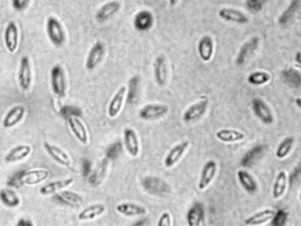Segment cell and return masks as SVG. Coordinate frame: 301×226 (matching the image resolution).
Here are the masks:
<instances>
[{
	"label": "cell",
	"instance_id": "obj_15",
	"mask_svg": "<svg viewBox=\"0 0 301 226\" xmlns=\"http://www.w3.org/2000/svg\"><path fill=\"white\" fill-rule=\"evenodd\" d=\"M67 120L69 127L76 139L81 143L87 144L88 141V132L82 121L77 117H69Z\"/></svg>",
	"mask_w": 301,
	"mask_h": 226
},
{
	"label": "cell",
	"instance_id": "obj_48",
	"mask_svg": "<svg viewBox=\"0 0 301 226\" xmlns=\"http://www.w3.org/2000/svg\"><path fill=\"white\" fill-rule=\"evenodd\" d=\"M16 226H34V224L30 220L21 219L18 221Z\"/></svg>",
	"mask_w": 301,
	"mask_h": 226
},
{
	"label": "cell",
	"instance_id": "obj_1",
	"mask_svg": "<svg viewBox=\"0 0 301 226\" xmlns=\"http://www.w3.org/2000/svg\"><path fill=\"white\" fill-rule=\"evenodd\" d=\"M51 84L53 93L57 97H63L66 91V82L63 68L57 65L51 71Z\"/></svg>",
	"mask_w": 301,
	"mask_h": 226
},
{
	"label": "cell",
	"instance_id": "obj_23",
	"mask_svg": "<svg viewBox=\"0 0 301 226\" xmlns=\"http://www.w3.org/2000/svg\"><path fill=\"white\" fill-rule=\"evenodd\" d=\"M276 215V212L273 209H266L250 216L244 221L245 224L248 226H258L271 220Z\"/></svg>",
	"mask_w": 301,
	"mask_h": 226
},
{
	"label": "cell",
	"instance_id": "obj_6",
	"mask_svg": "<svg viewBox=\"0 0 301 226\" xmlns=\"http://www.w3.org/2000/svg\"><path fill=\"white\" fill-rule=\"evenodd\" d=\"M167 106L157 103L149 104L142 107L139 116L144 120H153L163 117L168 112Z\"/></svg>",
	"mask_w": 301,
	"mask_h": 226
},
{
	"label": "cell",
	"instance_id": "obj_26",
	"mask_svg": "<svg viewBox=\"0 0 301 226\" xmlns=\"http://www.w3.org/2000/svg\"><path fill=\"white\" fill-rule=\"evenodd\" d=\"M204 216L203 206L196 203L188 210L187 214L188 226H202Z\"/></svg>",
	"mask_w": 301,
	"mask_h": 226
},
{
	"label": "cell",
	"instance_id": "obj_21",
	"mask_svg": "<svg viewBox=\"0 0 301 226\" xmlns=\"http://www.w3.org/2000/svg\"><path fill=\"white\" fill-rule=\"evenodd\" d=\"M5 41L8 51L13 53L17 48L18 32L16 24L13 21L8 24L5 30Z\"/></svg>",
	"mask_w": 301,
	"mask_h": 226
},
{
	"label": "cell",
	"instance_id": "obj_38",
	"mask_svg": "<svg viewBox=\"0 0 301 226\" xmlns=\"http://www.w3.org/2000/svg\"><path fill=\"white\" fill-rule=\"evenodd\" d=\"M164 184H165L164 182L160 179L153 177L146 178L143 181L145 189L154 194L159 193V191L162 190V186H163Z\"/></svg>",
	"mask_w": 301,
	"mask_h": 226
},
{
	"label": "cell",
	"instance_id": "obj_36",
	"mask_svg": "<svg viewBox=\"0 0 301 226\" xmlns=\"http://www.w3.org/2000/svg\"><path fill=\"white\" fill-rule=\"evenodd\" d=\"M294 139L291 137H287L281 141L276 151V156L278 158L283 159L289 154L292 150Z\"/></svg>",
	"mask_w": 301,
	"mask_h": 226
},
{
	"label": "cell",
	"instance_id": "obj_50",
	"mask_svg": "<svg viewBox=\"0 0 301 226\" xmlns=\"http://www.w3.org/2000/svg\"><path fill=\"white\" fill-rule=\"evenodd\" d=\"M300 52H298V53L296 54V61H297V62L298 63H300Z\"/></svg>",
	"mask_w": 301,
	"mask_h": 226
},
{
	"label": "cell",
	"instance_id": "obj_37",
	"mask_svg": "<svg viewBox=\"0 0 301 226\" xmlns=\"http://www.w3.org/2000/svg\"><path fill=\"white\" fill-rule=\"evenodd\" d=\"M299 1H292L290 5L287 7L283 13L281 14L279 18V23L281 25L286 24L291 19L294 17L297 10H298L299 7Z\"/></svg>",
	"mask_w": 301,
	"mask_h": 226
},
{
	"label": "cell",
	"instance_id": "obj_18",
	"mask_svg": "<svg viewBox=\"0 0 301 226\" xmlns=\"http://www.w3.org/2000/svg\"><path fill=\"white\" fill-rule=\"evenodd\" d=\"M74 182V179L68 178L50 182L41 187L40 193L43 196H49V195L56 194L61 190L71 186Z\"/></svg>",
	"mask_w": 301,
	"mask_h": 226
},
{
	"label": "cell",
	"instance_id": "obj_28",
	"mask_svg": "<svg viewBox=\"0 0 301 226\" xmlns=\"http://www.w3.org/2000/svg\"><path fill=\"white\" fill-rule=\"evenodd\" d=\"M0 201L7 208H15L20 205V197L12 189L5 188L0 190Z\"/></svg>",
	"mask_w": 301,
	"mask_h": 226
},
{
	"label": "cell",
	"instance_id": "obj_31",
	"mask_svg": "<svg viewBox=\"0 0 301 226\" xmlns=\"http://www.w3.org/2000/svg\"><path fill=\"white\" fill-rule=\"evenodd\" d=\"M218 140L224 143L238 142L244 139V134L238 130L222 129L216 133Z\"/></svg>",
	"mask_w": 301,
	"mask_h": 226
},
{
	"label": "cell",
	"instance_id": "obj_35",
	"mask_svg": "<svg viewBox=\"0 0 301 226\" xmlns=\"http://www.w3.org/2000/svg\"><path fill=\"white\" fill-rule=\"evenodd\" d=\"M140 87V78L138 76H134L129 82V90L127 93V102L129 104H134L137 99Z\"/></svg>",
	"mask_w": 301,
	"mask_h": 226
},
{
	"label": "cell",
	"instance_id": "obj_13",
	"mask_svg": "<svg viewBox=\"0 0 301 226\" xmlns=\"http://www.w3.org/2000/svg\"><path fill=\"white\" fill-rule=\"evenodd\" d=\"M18 82L23 91L29 89L31 82H32V71H31L29 59L27 56H23L21 60L18 72Z\"/></svg>",
	"mask_w": 301,
	"mask_h": 226
},
{
	"label": "cell",
	"instance_id": "obj_16",
	"mask_svg": "<svg viewBox=\"0 0 301 226\" xmlns=\"http://www.w3.org/2000/svg\"><path fill=\"white\" fill-rule=\"evenodd\" d=\"M126 91V87H121L111 99L108 107V115L110 118L116 117L121 112Z\"/></svg>",
	"mask_w": 301,
	"mask_h": 226
},
{
	"label": "cell",
	"instance_id": "obj_33",
	"mask_svg": "<svg viewBox=\"0 0 301 226\" xmlns=\"http://www.w3.org/2000/svg\"><path fill=\"white\" fill-rule=\"evenodd\" d=\"M287 187V176L285 172L281 171L278 174L274 183L272 194L275 199H279L283 196Z\"/></svg>",
	"mask_w": 301,
	"mask_h": 226
},
{
	"label": "cell",
	"instance_id": "obj_3",
	"mask_svg": "<svg viewBox=\"0 0 301 226\" xmlns=\"http://www.w3.org/2000/svg\"><path fill=\"white\" fill-rule=\"evenodd\" d=\"M50 175L47 169H34L21 171L20 181L22 185L34 186L46 181Z\"/></svg>",
	"mask_w": 301,
	"mask_h": 226
},
{
	"label": "cell",
	"instance_id": "obj_14",
	"mask_svg": "<svg viewBox=\"0 0 301 226\" xmlns=\"http://www.w3.org/2000/svg\"><path fill=\"white\" fill-rule=\"evenodd\" d=\"M55 200L61 204L76 208L83 204L82 196L73 191L64 190L60 191L55 194L53 197Z\"/></svg>",
	"mask_w": 301,
	"mask_h": 226
},
{
	"label": "cell",
	"instance_id": "obj_27",
	"mask_svg": "<svg viewBox=\"0 0 301 226\" xmlns=\"http://www.w3.org/2000/svg\"><path fill=\"white\" fill-rule=\"evenodd\" d=\"M198 49L200 58L205 62L209 61L214 52V43L209 36H204L199 41Z\"/></svg>",
	"mask_w": 301,
	"mask_h": 226
},
{
	"label": "cell",
	"instance_id": "obj_40",
	"mask_svg": "<svg viewBox=\"0 0 301 226\" xmlns=\"http://www.w3.org/2000/svg\"><path fill=\"white\" fill-rule=\"evenodd\" d=\"M121 148L122 145L120 143L118 142L111 145L107 150V156L110 159H116L121 151Z\"/></svg>",
	"mask_w": 301,
	"mask_h": 226
},
{
	"label": "cell",
	"instance_id": "obj_32",
	"mask_svg": "<svg viewBox=\"0 0 301 226\" xmlns=\"http://www.w3.org/2000/svg\"><path fill=\"white\" fill-rule=\"evenodd\" d=\"M237 176L239 182L247 192L249 193L256 192L258 189V185L256 180L252 174L248 171L241 170L238 171Z\"/></svg>",
	"mask_w": 301,
	"mask_h": 226
},
{
	"label": "cell",
	"instance_id": "obj_46",
	"mask_svg": "<svg viewBox=\"0 0 301 226\" xmlns=\"http://www.w3.org/2000/svg\"><path fill=\"white\" fill-rule=\"evenodd\" d=\"M83 174L85 177L89 175L91 170V163L89 160L84 159L82 161Z\"/></svg>",
	"mask_w": 301,
	"mask_h": 226
},
{
	"label": "cell",
	"instance_id": "obj_49",
	"mask_svg": "<svg viewBox=\"0 0 301 226\" xmlns=\"http://www.w3.org/2000/svg\"><path fill=\"white\" fill-rule=\"evenodd\" d=\"M146 220L145 219L137 221L133 226H144L146 223Z\"/></svg>",
	"mask_w": 301,
	"mask_h": 226
},
{
	"label": "cell",
	"instance_id": "obj_7",
	"mask_svg": "<svg viewBox=\"0 0 301 226\" xmlns=\"http://www.w3.org/2000/svg\"><path fill=\"white\" fill-rule=\"evenodd\" d=\"M217 172V164L214 160H210L204 164L200 173L198 189L200 190L206 189L213 181Z\"/></svg>",
	"mask_w": 301,
	"mask_h": 226
},
{
	"label": "cell",
	"instance_id": "obj_17",
	"mask_svg": "<svg viewBox=\"0 0 301 226\" xmlns=\"http://www.w3.org/2000/svg\"><path fill=\"white\" fill-rule=\"evenodd\" d=\"M258 45H259V38L257 37L250 38L249 40L243 44L237 55V64L241 66L244 64L246 60L256 51Z\"/></svg>",
	"mask_w": 301,
	"mask_h": 226
},
{
	"label": "cell",
	"instance_id": "obj_19",
	"mask_svg": "<svg viewBox=\"0 0 301 226\" xmlns=\"http://www.w3.org/2000/svg\"><path fill=\"white\" fill-rule=\"evenodd\" d=\"M121 5V3L118 1H111L104 4L96 13V20L99 22L109 20L120 9Z\"/></svg>",
	"mask_w": 301,
	"mask_h": 226
},
{
	"label": "cell",
	"instance_id": "obj_24",
	"mask_svg": "<svg viewBox=\"0 0 301 226\" xmlns=\"http://www.w3.org/2000/svg\"><path fill=\"white\" fill-rule=\"evenodd\" d=\"M116 210L119 214L127 217H135L144 215L146 209L144 206L133 204L123 203L116 207Z\"/></svg>",
	"mask_w": 301,
	"mask_h": 226
},
{
	"label": "cell",
	"instance_id": "obj_44",
	"mask_svg": "<svg viewBox=\"0 0 301 226\" xmlns=\"http://www.w3.org/2000/svg\"><path fill=\"white\" fill-rule=\"evenodd\" d=\"M246 6L253 12H259L263 8L262 2L257 0H249L246 2Z\"/></svg>",
	"mask_w": 301,
	"mask_h": 226
},
{
	"label": "cell",
	"instance_id": "obj_47",
	"mask_svg": "<svg viewBox=\"0 0 301 226\" xmlns=\"http://www.w3.org/2000/svg\"><path fill=\"white\" fill-rule=\"evenodd\" d=\"M29 3V2L28 1H18V0H17V1L13 2V5L15 9L21 10L23 9H24V8L28 5Z\"/></svg>",
	"mask_w": 301,
	"mask_h": 226
},
{
	"label": "cell",
	"instance_id": "obj_2",
	"mask_svg": "<svg viewBox=\"0 0 301 226\" xmlns=\"http://www.w3.org/2000/svg\"><path fill=\"white\" fill-rule=\"evenodd\" d=\"M47 32L50 41L56 46H60L64 43L65 35L63 26L57 19L54 17L48 18L47 22Z\"/></svg>",
	"mask_w": 301,
	"mask_h": 226
},
{
	"label": "cell",
	"instance_id": "obj_11",
	"mask_svg": "<svg viewBox=\"0 0 301 226\" xmlns=\"http://www.w3.org/2000/svg\"><path fill=\"white\" fill-rule=\"evenodd\" d=\"M188 141H183L175 145L166 156L164 165L167 168H171L179 162L189 147Z\"/></svg>",
	"mask_w": 301,
	"mask_h": 226
},
{
	"label": "cell",
	"instance_id": "obj_43",
	"mask_svg": "<svg viewBox=\"0 0 301 226\" xmlns=\"http://www.w3.org/2000/svg\"><path fill=\"white\" fill-rule=\"evenodd\" d=\"M157 226H172L171 214L168 212L162 214L158 221Z\"/></svg>",
	"mask_w": 301,
	"mask_h": 226
},
{
	"label": "cell",
	"instance_id": "obj_20",
	"mask_svg": "<svg viewBox=\"0 0 301 226\" xmlns=\"http://www.w3.org/2000/svg\"><path fill=\"white\" fill-rule=\"evenodd\" d=\"M32 148L29 145H17L7 153L5 160L7 163H12L24 160L31 154Z\"/></svg>",
	"mask_w": 301,
	"mask_h": 226
},
{
	"label": "cell",
	"instance_id": "obj_34",
	"mask_svg": "<svg viewBox=\"0 0 301 226\" xmlns=\"http://www.w3.org/2000/svg\"><path fill=\"white\" fill-rule=\"evenodd\" d=\"M282 77L289 86L294 88L300 87L301 84L300 74L295 69L290 68L284 70L282 72Z\"/></svg>",
	"mask_w": 301,
	"mask_h": 226
},
{
	"label": "cell",
	"instance_id": "obj_42",
	"mask_svg": "<svg viewBox=\"0 0 301 226\" xmlns=\"http://www.w3.org/2000/svg\"><path fill=\"white\" fill-rule=\"evenodd\" d=\"M21 171L14 174L7 182V185L15 189H20L22 186L20 181Z\"/></svg>",
	"mask_w": 301,
	"mask_h": 226
},
{
	"label": "cell",
	"instance_id": "obj_25",
	"mask_svg": "<svg viewBox=\"0 0 301 226\" xmlns=\"http://www.w3.org/2000/svg\"><path fill=\"white\" fill-rule=\"evenodd\" d=\"M219 17L226 21H233L240 24H245L249 18L242 11L231 8H223L219 11Z\"/></svg>",
	"mask_w": 301,
	"mask_h": 226
},
{
	"label": "cell",
	"instance_id": "obj_4",
	"mask_svg": "<svg viewBox=\"0 0 301 226\" xmlns=\"http://www.w3.org/2000/svg\"><path fill=\"white\" fill-rule=\"evenodd\" d=\"M105 54V46L101 41H96L88 53L86 68L88 70H94L102 61Z\"/></svg>",
	"mask_w": 301,
	"mask_h": 226
},
{
	"label": "cell",
	"instance_id": "obj_22",
	"mask_svg": "<svg viewBox=\"0 0 301 226\" xmlns=\"http://www.w3.org/2000/svg\"><path fill=\"white\" fill-rule=\"evenodd\" d=\"M26 109L24 107L17 106L9 111L4 118L3 125L5 128H11L20 122L24 116Z\"/></svg>",
	"mask_w": 301,
	"mask_h": 226
},
{
	"label": "cell",
	"instance_id": "obj_30",
	"mask_svg": "<svg viewBox=\"0 0 301 226\" xmlns=\"http://www.w3.org/2000/svg\"><path fill=\"white\" fill-rule=\"evenodd\" d=\"M154 22V17L148 11L142 10L138 13L134 18V26L140 31H145L152 28Z\"/></svg>",
	"mask_w": 301,
	"mask_h": 226
},
{
	"label": "cell",
	"instance_id": "obj_9",
	"mask_svg": "<svg viewBox=\"0 0 301 226\" xmlns=\"http://www.w3.org/2000/svg\"><path fill=\"white\" fill-rule=\"evenodd\" d=\"M123 143L129 154L136 158L140 152V142L134 130L130 128L125 129L123 132Z\"/></svg>",
	"mask_w": 301,
	"mask_h": 226
},
{
	"label": "cell",
	"instance_id": "obj_5",
	"mask_svg": "<svg viewBox=\"0 0 301 226\" xmlns=\"http://www.w3.org/2000/svg\"><path fill=\"white\" fill-rule=\"evenodd\" d=\"M252 108L256 116L264 124H272L273 116L269 106L261 98H254L252 102Z\"/></svg>",
	"mask_w": 301,
	"mask_h": 226
},
{
	"label": "cell",
	"instance_id": "obj_10",
	"mask_svg": "<svg viewBox=\"0 0 301 226\" xmlns=\"http://www.w3.org/2000/svg\"><path fill=\"white\" fill-rule=\"evenodd\" d=\"M154 74L158 86H164L167 80V67L165 56L160 55L156 57L153 64Z\"/></svg>",
	"mask_w": 301,
	"mask_h": 226
},
{
	"label": "cell",
	"instance_id": "obj_29",
	"mask_svg": "<svg viewBox=\"0 0 301 226\" xmlns=\"http://www.w3.org/2000/svg\"><path fill=\"white\" fill-rule=\"evenodd\" d=\"M106 207L102 204L91 205L79 214L78 219L81 221L93 220L96 217L102 216L106 212Z\"/></svg>",
	"mask_w": 301,
	"mask_h": 226
},
{
	"label": "cell",
	"instance_id": "obj_41",
	"mask_svg": "<svg viewBox=\"0 0 301 226\" xmlns=\"http://www.w3.org/2000/svg\"><path fill=\"white\" fill-rule=\"evenodd\" d=\"M105 164L102 166L99 165L97 168H96V170L95 171L94 173L92 174L91 176L90 179V181L91 183L94 184V185H96L98 183V181H101L103 179V175H104V172H105L106 167Z\"/></svg>",
	"mask_w": 301,
	"mask_h": 226
},
{
	"label": "cell",
	"instance_id": "obj_12",
	"mask_svg": "<svg viewBox=\"0 0 301 226\" xmlns=\"http://www.w3.org/2000/svg\"><path fill=\"white\" fill-rule=\"evenodd\" d=\"M208 103V99H204L189 107L184 114V120L190 122L198 119L206 113Z\"/></svg>",
	"mask_w": 301,
	"mask_h": 226
},
{
	"label": "cell",
	"instance_id": "obj_8",
	"mask_svg": "<svg viewBox=\"0 0 301 226\" xmlns=\"http://www.w3.org/2000/svg\"><path fill=\"white\" fill-rule=\"evenodd\" d=\"M44 147L49 156L60 165L66 167H69L71 166V159L63 149L47 142L44 143Z\"/></svg>",
	"mask_w": 301,
	"mask_h": 226
},
{
	"label": "cell",
	"instance_id": "obj_39",
	"mask_svg": "<svg viewBox=\"0 0 301 226\" xmlns=\"http://www.w3.org/2000/svg\"><path fill=\"white\" fill-rule=\"evenodd\" d=\"M270 79L271 76L267 72L256 71L248 76V81L253 85L260 86L268 83Z\"/></svg>",
	"mask_w": 301,
	"mask_h": 226
},
{
	"label": "cell",
	"instance_id": "obj_45",
	"mask_svg": "<svg viewBox=\"0 0 301 226\" xmlns=\"http://www.w3.org/2000/svg\"><path fill=\"white\" fill-rule=\"evenodd\" d=\"M62 114L63 116L68 118L69 117H77L79 116L80 113V111L74 107H66L62 110Z\"/></svg>",
	"mask_w": 301,
	"mask_h": 226
}]
</instances>
